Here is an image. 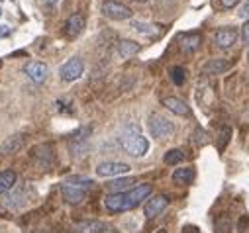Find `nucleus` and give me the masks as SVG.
<instances>
[{
    "instance_id": "1",
    "label": "nucleus",
    "mask_w": 249,
    "mask_h": 233,
    "mask_svg": "<svg viewBox=\"0 0 249 233\" xmlns=\"http://www.w3.org/2000/svg\"><path fill=\"white\" fill-rule=\"evenodd\" d=\"M153 194V186L151 184H138L126 192H116V194H108L104 200V206L108 212L120 214V212H130L134 208H138L142 202L149 200V196Z\"/></svg>"
},
{
    "instance_id": "2",
    "label": "nucleus",
    "mask_w": 249,
    "mask_h": 233,
    "mask_svg": "<svg viewBox=\"0 0 249 233\" xmlns=\"http://www.w3.org/2000/svg\"><path fill=\"white\" fill-rule=\"evenodd\" d=\"M120 147L132 157H143L149 151V141L142 135L138 126H128L120 135Z\"/></svg>"
},
{
    "instance_id": "3",
    "label": "nucleus",
    "mask_w": 249,
    "mask_h": 233,
    "mask_svg": "<svg viewBox=\"0 0 249 233\" xmlns=\"http://www.w3.org/2000/svg\"><path fill=\"white\" fill-rule=\"evenodd\" d=\"M147 128H149V133L157 139H169L175 133V124L161 114H151L149 116Z\"/></svg>"
},
{
    "instance_id": "4",
    "label": "nucleus",
    "mask_w": 249,
    "mask_h": 233,
    "mask_svg": "<svg viewBox=\"0 0 249 233\" xmlns=\"http://www.w3.org/2000/svg\"><path fill=\"white\" fill-rule=\"evenodd\" d=\"M83 73H85V61L81 59V57H71V59L67 63H63L59 69V77L65 83L77 81L79 77H83Z\"/></svg>"
},
{
    "instance_id": "5",
    "label": "nucleus",
    "mask_w": 249,
    "mask_h": 233,
    "mask_svg": "<svg viewBox=\"0 0 249 233\" xmlns=\"http://www.w3.org/2000/svg\"><path fill=\"white\" fill-rule=\"evenodd\" d=\"M102 14L110 20H116V22H122V20H130L132 18V8H128L126 4L122 2H116V0H106L102 2Z\"/></svg>"
},
{
    "instance_id": "6",
    "label": "nucleus",
    "mask_w": 249,
    "mask_h": 233,
    "mask_svg": "<svg viewBox=\"0 0 249 233\" xmlns=\"http://www.w3.org/2000/svg\"><path fill=\"white\" fill-rule=\"evenodd\" d=\"M130 165L126 163H120V161H106V163H100L96 166V174L98 177H122V174H128L130 172Z\"/></svg>"
},
{
    "instance_id": "7",
    "label": "nucleus",
    "mask_w": 249,
    "mask_h": 233,
    "mask_svg": "<svg viewBox=\"0 0 249 233\" xmlns=\"http://www.w3.org/2000/svg\"><path fill=\"white\" fill-rule=\"evenodd\" d=\"M24 73L28 75L30 81H34L36 84H41V83L47 79L49 69H47V65L41 63V61H30V63L24 67Z\"/></svg>"
},
{
    "instance_id": "8",
    "label": "nucleus",
    "mask_w": 249,
    "mask_h": 233,
    "mask_svg": "<svg viewBox=\"0 0 249 233\" xmlns=\"http://www.w3.org/2000/svg\"><path fill=\"white\" fill-rule=\"evenodd\" d=\"M214 41H216L218 47L228 49V47H231V45L237 41V30L231 28V26H224V28L216 30V33H214Z\"/></svg>"
},
{
    "instance_id": "9",
    "label": "nucleus",
    "mask_w": 249,
    "mask_h": 233,
    "mask_svg": "<svg viewBox=\"0 0 249 233\" xmlns=\"http://www.w3.org/2000/svg\"><path fill=\"white\" fill-rule=\"evenodd\" d=\"M169 206V198L165 196V194H161V196H155V198H149L147 202H145V208H143V216L147 217V219H153V217H157L165 208Z\"/></svg>"
},
{
    "instance_id": "10",
    "label": "nucleus",
    "mask_w": 249,
    "mask_h": 233,
    "mask_svg": "<svg viewBox=\"0 0 249 233\" xmlns=\"http://www.w3.org/2000/svg\"><path fill=\"white\" fill-rule=\"evenodd\" d=\"M24 143H26V133L10 135L2 145H0V155H14L24 147Z\"/></svg>"
},
{
    "instance_id": "11",
    "label": "nucleus",
    "mask_w": 249,
    "mask_h": 233,
    "mask_svg": "<svg viewBox=\"0 0 249 233\" xmlns=\"http://www.w3.org/2000/svg\"><path fill=\"white\" fill-rule=\"evenodd\" d=\"M83 28H85V18L79 14V12H75V14H71L69 18H67V24H65V35L67 37H77L81 32H83Z\"/></svg>"
},
{
    "instance_id": "12",
    "label": "nucleus",
    "mask_w": 249,
    "mask_h": 233,
    "mask_svg": "<svg viewBox=\"0 0 249 233\" xmlns=\"http://www.w3.org/2000/svg\"><path fill=\"white\" fill-rule=\"evenodd\" d=\"M118 55L122 57V59H132L134 55H138L142 51V45L138 41H132V39H122L116 47Z\"/></svg>"
},
{
    "instance_id": "13",
    "label": "nucleus",
    "mask_w": 249,
    "mask_h": 233,
    "mask_svg": "<svg viewBox=\"0 0 249 233\" xmlns=\"http://www.w3.org/2000/svg\"><path fill=\"white\" fill-rule=\"evenodd\" d=\"M163 106H165L167 110H171L173 114H177V116H189V114H191V108L186 106V102L180 100V98H177V96H167V98H163Z\"/></svg>"
},
{
    "instance_id": "14",
    "label": "nucleus",
    "mask_w": 249,
    "mask_h": 233,
    "mask_svg": "<svg viewBox=\"0 0 249 233\" xmlns=\"http://www.w3.org/2000/svg\"><path fill=\"white\" fill-rule=\"evenodd\" d=\"M32 157H34L41 166H47V165L53 161V147H51L49 143H41V145L34 147Z\"/></svg>"
},
{
    "instance_id": "15",
    "label": "nucleus",
    "mask_w": 249,
    "mask_h": 233,
    "mask_svg": "<svg viewBox=\"0 0 249 233\" xmlns=\"http://www.w3.org/2000/svg\"><path fill=\"white\" fill-rule=\"evenodd\" d=\"M61 190H63V196L69 204H79L89 196V190L75 188V186H69V184H61Z\"/></svg>"
},
{
    "instance_id": "16",
    "label": "nucleus",
    "mask_w": 249,
    "mask_h": 233,
    "mask_svg": "<svg viewBox=\"0 0 249 233\" xmlns=\"http://www.w3.org/2000/svg\"><path fill=\"white\" fill-rule=\"evenodd\" d=\"M193 181H195V168H193V166L175 168V172H173V183L186 186V184H191Z\"/></svg>"
},
{
    "instance_id": "17",
    "label": "nucleus",
    "mask_w": 249,
    "mask_h": 233,
    "mask_svg": "<svg viewBox=\"0 0 249 233\" xmlns=\"http://www.w3.org/2000/svg\"><path fill=\"white\" fill-rule=\"evenodd\" d=\"M230 67H231V61H228V59H212V61H208V63L204 65L202 73H204V75H222V73H226Z\"/></svg>"
},
{
    "instance_id": "18",
    "label": "nucleus",
    "mask_w": 249,
    "mask_h": 233,
    "mask_svg": "<svg viewBox=\"0 0 249 233\" xmlns=\"http://www.w3.org/2000/svg\"><path fill=\"white\" fill-rule=\"evenodd\" d=\"M18 177H16V172L14 170H0V194H4L8 190H12V186L16 184Z\"/></svg>"
},
{
    "instance_id": "19",
    "label": "nucleus",
    "mask_w": 249,
    "mask_h": 233,
    "mask_svg": "<svg viewBox=\"0 0 249 233\" xmlns=\"http://www.w3.org/2000/svg\"><path fill=\"white\" fill-rule=\"evenodd\" d=\"M104 229H106V223H104V221L92 219V221H83V223H79V225L75 227V233H102Z\"/></svg>"
},
{
    "instance_id": "20",
    "label": "nucleus",
    "mask_w": 249,
    "mask_h": 233,
    "mask_svg": "<svg viewBox=\"0 0 249 233\" xmlns=\"http://www.w3.org/2000/svg\"><path fill=\"white\" fill-rule=\"evenodd\" d=\"M178 39H180V47H182L184 51H195V49H198V45H200V41H202L200 33H182Z\"/></svg>"
},
{
    "instance_id": "21",
    "label": "nucleus",
    "mask_w": 249,
    "mask_h": 233,
    "mask_svg": "<svg viewBox=\"0 0 249 233\" xmlns=\"http://www.w3.org/2000/svg\"><path fill=\"white\" fill-rule=\"evenodd\" d=\"M63 184H69V186H75V188H83V190H90L92 188V181L90 179H87V177H67L65 181H63Z\"/></svg>"
},
{
    "instance_id": "22",
    "label": "nucleus",
    "mask_w": 249,
    "mask_h": 233,
    "mask_svg": "<svg viewBox=\"0 0 249 233\" xmlns=\"http://www.w3.org/2000/svg\"><path fill=\"white\" fill-rule=\"evenodd\" d=\"M134 183H136L134 179H114L112 183H108V184H106V188H108L110 192H114V194H116V192H120V190H124V188H128V186H130V184H134Z\"/></svg>"
},
{
    "instance_id": "23",
    "label": "nucleus",
    "mask_w": 249,
    "mask_h": 233,
    "mask_svg": "<svg viewBox=\"0 0 249 233\" xmlns=\"http://www.w3.org/2000/svg\"><path fill=\"white\" fill-rule=\"evenodd\" d=\"M163 161H165L167 165H178V163L184 161V153H182L180 149H169V151L165 153Z\"/></svg>"
},
{
    "instance_id": "24",
    "label": "nucleus",
    "mask_w": 249,
    "mask_h": 233,
    "mask_svg": "<svg viewBox=\"0 0 249 233\" xmlns=\"http://www.w3.org/2000/svg\"><path fill=\"white\" fill-rule=\"evenodd\" d=\"M138 33H142V35H155V28L151 26V24H145V22H138V20H132V24H130Z\"/></svg>"
},
{
    "instance_id": "25",
    "label": "nucleus",
    "mask_w": 249,
    "mask_h": 233,
    "mask_svg": "<svg viewBox=\"0 0 249 233\" xmlns=\"http://www.w3.org/2000/svg\"><path fill=\"white\" fill-rule=\"evenodd\" d=\"M171 81H173L177 86H180V84L186 81V69H184V67H173V69H171Z\"/></svg>"
},
{
    "instance_id": "26",
    "label": "nucleus",
    "mask_w": 249,
    "mask_h": 233,
    "mask_svg": "<svg viewBox=\"0 0 249 233\" xmlns=\"http://www.w3.org/2000/svg\"><path fill=\"white\" fill-rule=\"evenodd\" d=\"M90 132H92V128H90V126H85V128L77 130V132L71 135V145H75L77 141H79V143H81V141H87V139H89V135H90Z\"/></svg>"
},
{
    "instance_id": "27",
    "label": "nucleus",
    "mask_w": 249,
    "mask_h": 233,
    "mask_svg": "<svg viewBox=\"0 0 249 233\" xmlns=\"http://www.w3.org/2000/svg\"><path fill=\"white\" fill-rule=\"evenodd\" d=\"M230 137H231V130H230V128H222V130H220V137H218V149H220V151L226 149Z\"/></svg>"
},
{
    "instance_id": "28",
    "label": "nucleus",
    "mask_w": 249,
    "mask_h": 233,
    "mask_svg": "<svg viewBox=\"0 0 249 233\" xmlns=\"http://www.w3.org/2000/svg\"><path fill=\"white\" fill-rule=\"evenodd\" d=\"M237 14H239V18H241V20H247V22H249V0H247V2H245L241 8H239V12H237Z\"/></svg>"
},
{
    "instance_id": "29",
    "label": "nucleus",
    "mask_w": 249,
    "mask_h": 233,
    "mask_svg": "<svg viewBox=\"0 0 249 233\" xmlns=\"http://www.w3.org/2000/svg\"><path fill=\"white\" fill-rule=\"evenodd\" d=\"M241 35H243V41L249 45V22H245V26H243V32H241Z\"/></svg>"
},
{
    "instance_id": "30",
    "label": "nucleus",
    "mask_w": 249,
    "mask_h": 233,
    "mask_svg": "<svg viewBox=\"0 0 249 233\" xmlns=\"http://www.w3.org/2000/svg\"><path fill=\"white\" fill-rule=\"evenodd\" d=\"M237 2H239V0H222V6L230 10V8H233V6L237 4Z\"/></svg>"
},
{
    "instance_id": "31",
    "label": "nucleus",
    "mask_w": 249,
    "mask_h": 233,
    "mask_svg": "<svg viewBox=\"0 0 249 233\" xmlns=\"http://www.w3.org/2000/svg\"><path fill=\"white\" fill-rule=\"evenodd\" d=\"M12 33V30L8 28V26H0V37H6V35H10Z\"/></svg>"
},
{
    "instance_id": "32",
    "label": "nucleus",
    "mask_w": 249,
    "mask_h": 233,
    "mask_svg": "<svg viewBox=\"0 0 249 233\" xmlns=\"http://www.w3.org/2000/svg\"><path fill=\"white\" fill-rule=\"evenodd\" d=\"M182 233H200V231H198L196 227H184V229H182Z\"/></svg>"
},
{
    "instance_id": "33",
    "label": "nucleus",
    "mask_w": 249,
    "mask_h": 233,
    "mask_svg": "<svg viewBox=\"0 0 249 233\" xmlns=\"http://www.w3.org/2000/svg\"><path fill=\"white\" fill-rule=\"evenodd\" d=\"M102 233H120V231H118V229H108V227H106Z\"/></svg>"
},
{
    "instance_id": "34",
    "label": "nucleus",
    "mask_w": 249,
    "mask_h": 233,
    "mask_svg": "<svg viewBox=\"0 0 249 233\" xmlns=\"http://www.w3.org/2000/svg\"><path fill=\"white\" fill-rule=\"evenodd\" d=\"M43 2H45V4H55L57 0H43Z\"/></svg>"
},
{
    "instance_id": "35",
    "label": "nucleus",
    "mask_w": 249,
    "mask_h": 233,
    "mask_svg": "<svg viewBox=\"0 0 249 233\" xmlns=\"http://www.w3.org/2000/svg\"><path fill=\"white\" fill-rule=\"evenodd\" d=\"M157 233H167V229H159V231H157Z\"/></svg>"
},
{
    "instance_id": "36",
    "label": "nucleus",
    "mask_w": 249,
    "mask_h": 233,
    "mask_svg": "<svg viewBox=\"0 0 249 233\" xmlns=\"http://www.w3.org/2000/svg\"><path fill=\"white\" fill-rule=\"evenodd\" d=\"M136 2H149V0H136Z\"/></svg>"
},
{
    "instance_id": "37",
    "label": "nucleus",
    "mask_w": 249,
    "mask_h": 233,
    "mask_svg": "<svg viewBox=\"0 0 249 233\" xmlns=\"http://www.w3.org/2000/svg\"><path fill=\"white\" fill-rule=\"evenodd\" d=\"M0 14H2V12H0Z\"/></svg>"
},
{
    "instance_id": "38",
    "label": "nucleus",
    "mask_w": 249,
    "mask_h": 233,
    "mask_svg": "<svg viewBox=\"0 0 249 233\" xmlns=\"http://www.w3.org/2000/svg\"><path fill=\"white\" fill-rule=\"evenodd\" d=\"M247 57H249V55H247Z\"/></svg>"
}]
</instances>
